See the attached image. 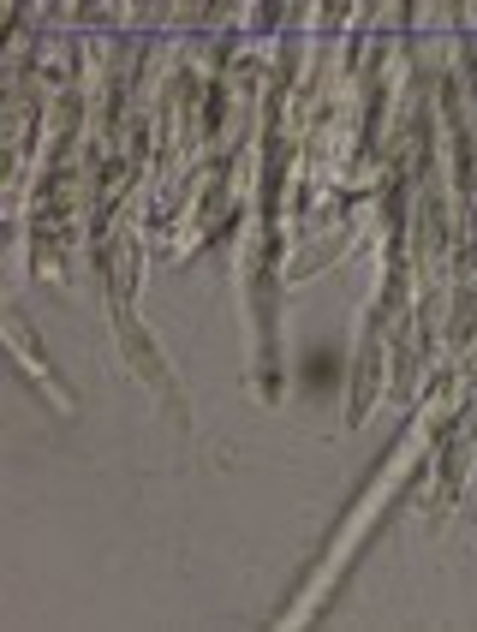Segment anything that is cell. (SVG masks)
<instances>
[{
  "mask_svg": "<svg viewBox=\"0 0 477 632\" xmlns=\"http://www.w3.org/2000/svg\"><path fill=\"white\" fill-rule=\"evenodd\" d=\"M304 382H311V388H328V358H322V352L311 358V376H304Z\"/></svg>",
  "mask_w": 477,
  "mask_h": 632,
  "instance_id": "obj_1",
  "label": "cell"
}]
</instances>
